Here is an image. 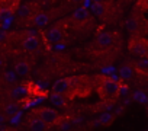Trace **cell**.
<instances>
[{
	"mask_svg": "<svg viewBox=\"0 0 148 131\" xmlns=\"http://www.w3.org/2000/svg\"><path fill=\"white\" fill-rule=\"evenodd\" d=\"M121 90V83L118 80H115L113 77H105L99 86V95L103 99H110L113 96H116Z\"/></svg>",
	"mask_w": 148,
	"mask_h": 131,
	"instance_id": "6da1fadb",
	"label": "cell"
},
{
	"mask_svg": "<svg viewBox=\"0 0 148 131\" xmlns=\"http://www.w3.org/2000/svg\"><path fill=\"white\" fill-rule=\"evenodd\" d=\"M128 50L131 54L134 55H139L141 58L142 57H147V52H148V42L144 37H132L128 42Z\"/></svg>",
	"mask_w": 148,
	"mask_h": 131,
	"instance_id": "7a4b0ae2",
	"label": "cell"
},
{
	"mask_svg": "<svg viewBox=\"0 0 148 131\" xmlns=\"http://www.w3.org/2000/svg\"><path fill=\"white\" fill-rule=\"evenodd\" d=\"M35 115H36V118H39L41 121H44L47 125H48V124H55V122L58 121V118H60V114H58L55 109L47 108V106L38 108V109L35 111Z\"/></svg>",
	"mask_w": 148,
	"mask_h": 131,
	"instance_id": "3957f363",
	"label": "cell"
},
{
	"mask_svg": "<svg viewBox=\"0 0 148 131\" xmlns=\"http://www.w3.org/2000/svg\"><path fill=\"white\" fill-rule=\"evenodd\" d=\"M71 83H73V79L70 77H64V79H58L55 80V83L52 85V93H57V95H64L70 90L71 88Z\"/></svg>",
	"mask_w": 148,
	"mask_h": 131,
	"instance_id": "277c9868",
	"label": "cell"
},
{
	"mask_svg": "<svg viewBox=\"0 0 148 131\" xmlns=\"http://www.w3.org/2000/svg\"><path fill=\"white\" fill-rule=\"evenodd\" d=\"M113 41H115V37L112 35V32H100L96 37V44L100 48H109V47H112L113 45Z\"/></svg>",
	"mask_w": 148,
	"mask_h": 131,
	"instance_id": "5b68a950",
	"label": "cell"
},
{
	"mask_svg": "<svg viewBox=\"0 0 148 131\" xmlns=\"http://www.w3.org/2000/svg\"><path fill=\"white\" fill-rule=\"evenodd\" d=\"M73 19H74V21H77V22H80V23H83V22H89V21H90V12H89V9L84 8V6L77 8L76 10L73 12Z\"/></svg>",
	"mask_w": 148,
	"mask_h": 131,
	"instance_id": "8992f818",
	"label": "cell"
},
{
	"mask_svg": "<svg viewBox=\"0 0 148 131\" xmlns=\"http://www.w3.org/2000/svg\"><path fill=\"white\" fill-rule=\"evenodd\" d=\"M39 48V41L36 37H28L23 41V50L28 52H35Z\"/></svg>",
	"mask_w": 148,
	"mask_h": 131,
	"instance_id": "52a82bcc",
	"label": "cell"
},
{
	"mask_svg": "<svg viewBox=\"0 0 148 131\" xmlns=\"http://www.w3.org/2000/svg\"><path fill=\"white\" fill-rule=\"evenodd\" d=\"M32 22H34L35 26H38V28H44V26L49 22V16H48L45 12H38V13L34 15Z\"/></svg>",
	"mask_w": 148,
	"mask_h": 131,
	"instance_id": "ba28073f",
	"label": "cell"
},
{
	"mask_svg": "<svg viewBox=\"0 0 148 131\" xmlns=\"http://www.w3.org/2000/svg\"><path fill=\"white\" fill-rule=\"evenodd\" d=\"M28 125H29V130L31 131H45L48 128V125L44 121H41L39 118H36V117L31 118L29 122H28Z\"/></svg>",
	"mask_w": 148,
	"mask_h": 131,
	"instance_id": "9c48e42d",
	"label": "cell"
},
{
	"mask_svg": "<svg viewBox=\"0 0 148 131\" xmlns=\"http://www.w3.org/2000/svg\"><path fill=\"white\" fill-rule=\"evenodd\" d=\"M135 70H136V73L141 74L142 77L147 76V73H148V60H147V57H142V58H139V60L135 63Z\"/></svg>",
	"mask_w": 148,
	"mask_h": 131,
	"instance_id": "30bf717a",
	"label": "cell"
},
{
	"mask_svg": "<svg viewBox=\"0 0 148 131\" xmlns=\"http://www.w3.org/2000/svg\"><path fill=\"white\" fill-rule=\"evenodd\" d=\"M125 25H126V29L129 32H138L139 28H141V21H139L138 16H131V18H128Z\"/></svg>",
	"mask_w": 148,
	"mask_h": 131,
	"instance_id": "8fae6325",
	"label": "cell"
},
{
	"mask_svg": "<svg viewBox=\"0 0 148 131\" xmlns=\"http://www.w3.org/2000/svg\"><path fill=\"white\" fill-rule=\"evenodd\" d=\"M29 70H31V67H29V64H28L26 61H19V63H16V66H15V73H16L18 76H21V77L26 76V74L29 73Z\"/></svg>",
	"mask_w": 148,
	"mask_h": 131,
	"instance_id": "7c38bea8",
	"label": "cell"
},
{
	"mask_svg": "<svg viewBox=\"0 0 148 131\" xmlns=\"http://www.w3.org/2000/svg\"><path fill=\"white\" fill-rule=\"evenodd\" d=\"M61 37H62V31H61L60 26H54V28H51L48 31V39H49V42H58L61 39Z\"/></svg>",
	"mask_w": 148,
	"mask_h": 131,
	"instance_id": "4fadbf2b",
	"label": "cell"
},
{
	"mask_svg": "<svg viewBox=\"0 0 148 131\" xmlns=\"http://www.w3.org/2000/svg\"><path fill=\"white\" fill-rule=\"evenodd\" d=\"M92 12H93L96 16H105V13H106V6H105V3H102V2H93V3H92Z\"/></svg>",
	"mask_w": 148,
	"mask_h": 131,
	"instance_id": "5bb4252c",
	"label": "cell"
},
{
	"mask_svg": "<svg viewBox=\"0 0 148 131\" xmlns=\"http://www.w3.org/2000/svg\"><path fill=\"white\" fill-rule=\"evenodd\" d=\"M18 16L22 19H28L32 16V8L29 5H21L18 8Z\"/></svg>",
	"mask_w": 148,
	"mask_h": 131,
	"instance_id": "9a60e30c",
	"label": "cell"
},
{
	"mask_svg": "<svg viewBox=\"0 0 148 131\" xmlns=\"http://www.w3.org/2000/svg\"><path fill=\"white\" fill-rule=\"evenodd\" d=\"M119 76H121V79L129 80V79L134 77V69L131 66H123V67L119 69Z\"/></svg>",
	"mask_w": 148,
	"mask_h": 131,
	"instance_id": "2e32d148",
	"label": "cell"
},
{
	"mask_svg": "<svg viewBox=\"0 0 148 131\" xmlns=\"http://www.w3.org/2000/svg\"><path fill=\"white\" fill-rule=\"evenodd\" d=\"M49 101H51V103H54L55 106H65V105H67V101H65L64 95L51 93V95H49Z\"/></svg>",
	"mask_w": 148,
	"mask_h": 131,
	"instance_id": "e0dca14e",
	"label": "cell"
},
{
	"mask_svg": "<svg viewBox=\"0 0 148 131\" xmlns=\"http://www.w3.org/2000/svg\"><path fill=\"white\" fill-rule=\"evenodd\" d=\"M28 95V89L25 86H16L13 90H12V96L15 99H23L25 96Z\"/></svg>",
	"mask_w": 148,
	"mask_h": 131,
	"instance_id": "ac0fdd59",
	"label": "cell"
},
{
	"mask_svg": "<svg viewBox=\"0 0 148 131\" xmlns=\"http://www.w3.org/2000/svg\"><path fill=\"white\" fill-rule=\"evenodd\" d=\"M19 111V106H18V103H8L6 106H5V114L6 115H15L16 112Z\"/></svg>",
	"mask_w": 148,
	"mask_h": 131,
	"instance_id": "d6986e66",
	"label": "cell"
},
{
	"mask_svg": "<svg viewBox=\"0 0 148 131\" xmlns=\"http://www.w3.org/2000/svg\"><path fill=\"white\" fill-rule=\"evenodd\" d=\"M12 9L10 8H0V21H8L12 16Z\"/></svg>",
	"mask_w": 148,
	"mask_h": 131,
	"instance_id": "ffe728a7",
	"label": "cell"
},
{
	"mask_svg": "<svg viewBox=\"0 0 148 131\" xmlns=\"http://www.w3.org/2000/svg\"><path fill=\"white\" fill-rule=\"evenodd\" d=\"M112 121V115L110 114H103L102 117H100V122L102 124H109Z\"/></svg>",
	"mask_w": 148,
	"mask_h": 131,
	"instance_id": "44dd1931",
	"label": "cell"
},
{
	"mask_svg": "<svg viewBox=\"0 0 148 131\" xmlns=\"http://www.w3.org/2000/svg\"><path fill=\"white\" fill-rule=\"evenodd\" d=\"M5 77H6V82H9V83H13V82H15V74H13V73H9V72H8V73L5 74Z\"/></svg>",
	"mask_w": 148,
	"mask_h": 131,
	"instance_id": "7402d4cb",
	"label": "cell"
},
{
	"mask_svg": "<svg viewBox=\"0 0 148 131\" xmlns=\"http://www.w3.org/2000/svg\"><path fill=\"white\" fill-rule=\"evenodd\" d=\"M5 37H6V34H5L3 31H0V41H2V39H5Z\"/></svg>",
	"mask_w": 148,
	"mask_h": 131,
	"instance_id": "603a6c76",
	"label": "cell"
},
{
	"mask_svg": "<svg viewBox=\"0 0 148 131\" xmlns=\"http://www.w3.org/2000/svg\"><path fill=\"white\" fill-rule=\"evenodd\" d=\"M0 131H5V127L3 125H0Z\"/></svg>",
	"mask_w": 148,
	"mask_h": 131,
	"instance_id": "cb8c5ba5",
	"label": "cell"
}]
</instances>
